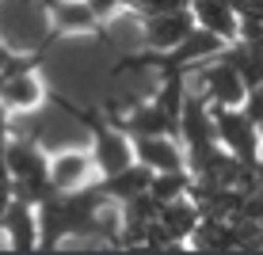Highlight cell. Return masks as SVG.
Wrapping results in <instances>:
<instances>
[{"mask_svg":"<svg viewBox=\"0 0 263 255\" xmlns=\"http://www.w3.org/2000/svg\"><path fill=\"white\" fill-rule=\"evenodd\" d=\"M191 31H195V15L191 12H179V8L153 12V19H149V46L153 50H176Z\"/></svg>","mask_w":263,"mask_h":255,"instance_id":"8","label":"cell"},{"mask_svg":"<svg viewBox=\"0 0 263 255\" xmlns=\"http://www.w3.org/2000/svg\"><path fill=\"white\" fill-rule=\"evenodd\" d=\"M195 23L206 27V31L221 34V38H229L233 34V12L221 4V0H195Z\"/></svg>","mask_w":263,"mask_h":255,"instance_id":"10","label":"cell"},{"mask_svg":"<svg viewBox=\"0 0 263 255\" xmlns=\"http://www.w3.org/2000/svg\"><path fill=\"white\" fill-rule=\"evenodd\" d=\"M46 99V84L34 69H8L0 76V111L4 114H34Z\"/></svg>","mask_w":263,"mask_h":255,"instance_id":"3","label":"cell"},{"mask_svg":"<svg viewBox=\"0 0 263 255\" xmlns=\"http://www.w3.org/2000/svg\"><path fill=\"white\" fill-rule=\"evenodd\" d=\"M134 160L157 175V171H179L183 168V149L168 133H141L134 138Z\"/></svg>","mask_w":263,"mask_h":255,"instance_id":"7","label":"cell"},{"mask_svg":"<svg viewBox=\"0 0 263 255\" xmlns=\"http://www.w3.org/2000/svg\"><path fill=\"white\" fill-rule=\"evenodd\" d=\"M160 221L168 225V232L172 236H179V232H191V225H195V213H191V206H183V202H164V209H160Z\"/></svg>","mask_w":263,"mask_h":255,"instance_id":"11","label":"cell"},{"mask_svg":"<svg viewBox=\"0 0 263 255\" xmlns=\"http://www.w3.org/2000/svg\"><path fill=\"white\" fill-rule=\"evenodd\" d=\"M206 84H210V92H214L217 103H225V107L244 103V84H240V76L229 65H214L210 72H206Z\"/></svg>","mask_w":263,"mask_h":255,"instance_id":"9","label":"cell"},{"mask_svg":"<svg viewBox=\"0 0 263 255\" xmlns=\"http://www.w3.org/2000/svg\"><path fill=\"white\" fill-rule=\"evenodd\" d=\"M46 179L58 194H80L92 183H99V164L92 156V149H80V145H65V149H53L46 156Z\"/></svg>","mask_w":263,"mask_h":255,"instance_id":"2","label":"cell"},{"mask_svg":"<svg viewBox=\"0 0 263 255\" xmlns=\"http://www.w3.org/2000/svg\"><path fill=\"white\" fill-rule=\"evenodd\" d=\"M50 31V12L42 0H0V38L15 53H31Z\"/></svg>","mask_w":263,"mask_h":255,"instance_id":"1","label":"cell"},{"mask_svg":"<svg viewBox=\"0 0 263 255\" xmlns=\"http://www.w3.org/2000/svg\"><path fill=\"white\" fill-rule=\"evenodd\" d=\"M92 156H96L103 179H111V175H119V171H126L130 164H138L134 160V141L126 138L122 130H96Z\"/></svg>","mask_w":263,"mask_h":255,"instance_id":"6","label":"cell"},{"mask_svg":"<svg viewBox=\"0 0 263 255\" xmlns=\"http://www.w3.org/2000/svg\"><path fill=\"white\" fill-rule=\"evenodd\" d=\"M15 57H20V53H15L12 46H8L4 38H0V76H4V72L12 69V61H15Z\"/></svg>","mask_w":263,"mask_h":255,"instance_id":"13","label":"cell"},{"mask_svg":"<svg viewBox=\"0 0 263 255\" xmlns=\"http://www.w3.org/2000/svg\"><path fill=\"white\" fill-rule=\"evenodd\" d=\"M0 229H4L12 251H31V248H39V240H42L39 213H34V206L23 202V198H12V202H8V209L0 213Z\"/></svg>","mask_w":263,"mask_h":255,"instance_id":"4","label":"cell"},{"mask_svg":"<svg viewBox=\"0 0 263 255\" xmlns=\"http://www.w3.org/2000/svg\"><path fill=\"white\" fill-rule=\"evenodd\" d=\"M88 4H92V12L99 15V19H103V15H111L115 8H122V0H88Z\"/></svg>","mask_w":263,"mask_h":255,"instance_id":"12","label":"cell"},{"mask_svg":"<svg viewBox=\"0 0 263 255\" xmlns=\"http://www.w3.org/2000/svg\"><path fill=\"white\" fill-rule=\"evenodd\" d=\"M103 34L115 50L138 53L149 46V19H141L134 8H115L111 15H103Z\"/></svg>","mask_w":263,"mask_h":255,"instance_id":"5","label":"cell"}]
</instances>
